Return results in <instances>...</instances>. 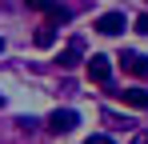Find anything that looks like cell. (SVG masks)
I'll return each instance as SVG.
<instances>
[{"mask_svg": "<svg viewBox=\"0 0 148 144\" xmlns=\"http://www.w3.org/2000/svg\"><path fill=\"white\" fill-rule=\"evenodd\" d=\"M76 124H80V116H76L72 108H56V112L48 116V132H56V136H68Z\"/></svg>", "mask_w": 148, "mask_h": 144, "instance_id": "6da1fadb", "label": "cell"}, {"mask_svg": "<svg viewBox=\"0 0 148 144\" xmlns=\"http://www.w3.org/2000/svg\"><path fill=\"white\" fill-rule=\"evenodd\" d=\"M120 64H124V72H132V76L148 80V56H144V52H124Z\"/></svg>", "mask_w": 148, "mask_h": 144, "instance_id": "7a4b0ae2", "label": "cell"}, {"mask_svg": "<svg viewBox=\"0 0 148 144\" xmlns=\"http://www.w3.org/2000/svg\"><path fill=\"white\" fill-rule=\"evenodd\" d=\"M88 76H92L96 84H108V80H112V64H108V56H88Z\"/></svg>", "mask_w": 148, "mask_h": 144, "instance_id": "3957f363", "label": "cell"}, {"mask_svg": "<svg viewBox=\"0 0 148 144\" xmlns=\"http://www.w3.org/2000/svg\"><path fill=\"white\" fill-rule=\"evenodd\" d=\"M96 32H104V36H120L124 32V12H104L96 20Z\"/></svg>", "mask_w": 148, "mask_h": 144, "instance_id": "277c9868", "label": "cell"}, {"mask_svg": "<svg viewBox=\"0 0 148 144\" xmlns=\"http://www.w3.org/2000/svg\"><path fill=\"white\" fill-rule=\"evenodd\" d=\"M80 52H84V40H80V36H72V40H68V48L60 52V68H76V64H80Z\"/></svg>", "mask_w": 148, "mask_h": 144, "instance_id": "5b68a950", "label": "cell"}, {"mask_svg": "<svg viewBox=\"0 0 148 144\" xmlns=\"http://www.w3.org/2000/svg\"><path fill=\"white\" fill-rule=\"evenodd\" d=\"M32 8L48 16V28H56V24H64L68 16H72V12H68V8H60V4H32Z\"/></svg>", "mask_w": 148, "mask_h": 144, "instance_id": "8992f818", "label": "cell"}, {"mask_svg": "<svg viewBox=\"0 0 148 144\" xmlns=\"http://www.w3.org/2000/svg\"><path fill=\"white\" fill-rule=\"evenodd\" d=\"M116 100L120 104H132V108H148V92L144 88H124V92H116Z\"/></svg>", "mask_w": 148, "mask_h": 144, "instance_id": "52a82bcc", "label": "cell"}, {"mask_svg": "<svg viewBox=\"0 0 148 144\" xmlns=\"http://www.w3.org/2000/svg\"><path fill=\"white\" fill-rule=\"evenodd\" d=\"M32 40H36V48H52V44H56V28H48V24H44V28H36V36H32Z\"/></svg>", "mask_w": 148, "mask_h": 144, "instance_id": "ba28073f", "label": "cell"}, {"mask_svg": "<svg viewBox=\"0 0 148 144\" xmlns=\"http://www.w3.org/2000/svg\"><path fill=\"white\" fill-rule=\"evenodd\" d=\"M136 32H140V36H148V12H140V16H136Z\"/></svg>", "mask_w": 148, "mask_h": 144, "instance_id": "9c48e42d", "label": "cell"}, {"mask_svg": "<svg viewBox=\"0 0 148 144\" xmlns=\"http://www.w3.org/2000/svg\"><path fill=\"white\" fill-rule=\"evenodd\" d=\"M84 144H112V136H104V132H96V136H88Z\"/></svg>", "mask_w": 148, "mask_h": 144, "instance_id": "30bf717a", "label": "cell"}, {"mask_svg": "<svg viewBox=\"0 0 148 144\" xmlns=\"http://www.w3.org/2000/svg\"><path fill=\"white\" fill-rule=\"evenodd\" d=\"M132 140H136V144H148V128H144V132H136Z\"/></svg>", "mask_w": 148, "mask_h": 144, "instance_id": "8fae6325", "label": "cell"}, {"mask_svg": "<svg viewBox=\"0 0 148 144\" xmlns=\"http://www.w3.org/2000/svg\"><path fill=\"white\" fill-rule=\"evenodd\" d=\"M0 52H4V40H0Z\"/></svg>", "mask_w": 148, "mask_h": 144, "instance_id": "7c38bea8", "label": "cell"}]
</instances>
